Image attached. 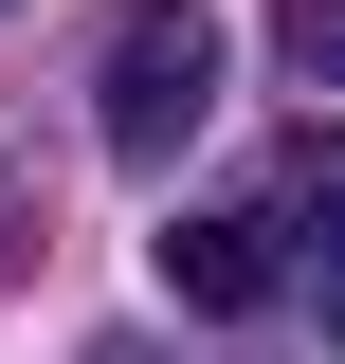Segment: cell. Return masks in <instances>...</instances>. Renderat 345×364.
<instances>
[{
  "instance_id": "6da1fadb",
  "label": "cell",
  "mask_w": 345,
  "mask_h": 364,
  "mask_svg": "<svg viewBox=\"0 0 345 364\" xmlns=\"http://www.w3.org/2000/svg\"><path fill=\"white\" fill-rule=\"evenodd\" d=\"M200 109H218V18L200 0H128L109 55H91V146H109V164H182Z\"/></svg>"
},
{
  "instance_id": "7a4b0ae2",
  "label": "cell",
  "mask_w": 345,
  "mask_h": 364,
  "mask_svg": "<svg viewBox=\"0 0 345 364\" xmlns=\"http://www.w3.org/2000/svg\"><path fill=\"white\" fill-rule=\"evenodd\" d=\"M164 291L218 310V328H255L273 291H291V237H273V219H164Z\"/></svg>"
},
{
  "instance_id": "3957f363",
  "label": "cell",
  "mask_w": 345,
  "mask_h": 364,
  "mask_svg": "<svg viewBox=\"0 0 345 364\" xmlns=\"http://www.w3.org/2000/svg\"><path fill=\"white\" fill-rule=\"evenodd\" d=\"M273 237H327V255H345V128H309V146H291V200H273Z\"/></svg>"
},
{
  "instance_id": "277c9868",
  "label": "cell",
  "mask_w": 345,
  "mask_h": 364,
  "mask_svg": "<svg viewBox=\"0 0 345 364\" xmlns=\"http://www.w3.org/2000/svg\"><path fill=\"white\" fill-rule=\"evenodd\" d=\"M291 73H309V91H345V0H291Z\"/></svg>"
},
{
  "instance_id": "5b68a950",
  "label": "cell",
  "mask_w": 345,
  "mask_h": 364,
  "mask_svg": "<svg viewBox=\"0 0 345 364\" xmlns=\"http://www.w3.org/2000/svg\"><path fill=\"white\" fill-rule=\"evenodd\" d=\"M327 346H345V291H327Z\"/></svg>"
},
{
  "instance_id": "8992f818",
  "label": "cell",
  "mask_w": 345,
  "mask_h": 364,
  "mask_svg": "<svg viewBox=\"0 0 345 364\" xmlns=\"http://www.w3.org/2000/svg\"><path fill=\"white\" fill-rule=\"evenodd\" d=\"M91 364H146V346H91Z\"/></svg>"
}]
</instances>
